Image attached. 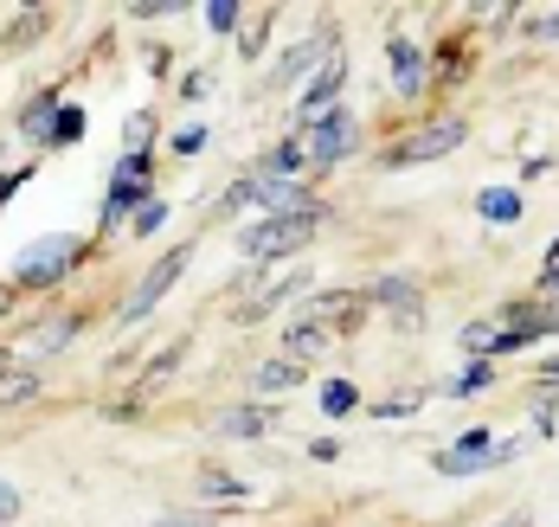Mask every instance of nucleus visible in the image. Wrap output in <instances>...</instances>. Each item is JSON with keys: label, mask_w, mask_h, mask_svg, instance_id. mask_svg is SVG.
<instances>
[{"label": "nucleus", "mask_w": 559, "mask_h": 527, "mask_svg": "<svg viewBox=\"0 0 559 527\" xmlns=\"http://www.w3.org/2000/svg\"><path fill=\"white\" fill-rule=\"evenodd\" d=\"M20 187H26V168H20V175H7V180H0V206H7V200H13Z\"/></svg>", "instance_id": "obj_36"}, {"label": "nucleus", "mask_w": 559, "mask_h": 527, "mask_svg": "<svg viewBox=\"0 0 559 527\" xmlns=\"http://www.w3.org/2000/svg\"><path fill=\"white\" fill-rule=\"evenodd\" d=\"M71 328H78V322H52V328H39V342H33V348H64V342H71Z\"/></svg>", "instance_id": "obj_30"}, {"label": "nucleus", "mask_w": 559, "mask_h": 527, "mask_svg": "<svg viewBox=\"0 0 559 527\" xmlns=\"http://www.w3.org/2000/svg\"><path fill=\"white\" fill-rule=\"evenodd\" d=\"M329 342H335V335H322V328H309V322H289V335H283L289 360H316V354H329Z\"/></svg>", "instance_id": "obj_14"}, {"label": "nucleus", "mask_w": 559, "mask_h": 527, "mask_svg": "<svg viewBox=\"0 0 559 527\" xmlns=\"http://www.w3.org/2000/svg\"><path fill=\"white\" fill-rule=\"evenodd\" d=\"M476 213H483L489 226H514V219H521V193H514V187H483Z\"/></svg>", "instance_id": "obj_12"}, {"label": "nucleus", "mask_w": 559, "mask_h": 527, "mask_svg": "<svg viewBox=\"0 0 559 527\" xmlns=\"http://www.w3.org/2000/svg\"><path fill=\"white\" fill-rule=\"evenodd\" d=\"M162 219H168V206H162V200H148V206L135 213V232H162Z\"/></svg>", "instance_id": "obj_28"}, {"label": "nucleus", "mask_w": 559, "mask_h": 527, "mask_svg": "<svg viewBox=\"0 0 559 527\" xmlns=\"http://www.w3.org/2000/svg\"><path fill=\"white\" fill-rule=\"evenodd\" d=\"M7 302H13V290H7V284H0V315H7Z\"/></svg>", "instance_id": "obj_39"}, {"label": "nucleus", "mask_w": 559, "mask_h": 527, "mask_svg": "<svg viewBox=\"0 0 559 527\" xmlns=\"http://www.w3.org/2000/svg\"><path fill=\"white\" fill-rule=\"evenodd\" d=\"M469 142V122L463 117H425L412 135H399L392 142V168H418V161H438V155H450V148H463Z\"/></svg>", "instance_id": "obj_3"}, {"label": "nucleus", "mask_w": 559, "mask_h": 527, "mask_svg": "<svg viewBox=\"0 0 559 527\" xmlns=\"http://www.w3.org/2000/svg\"><path fill=\"white\" fill-rule=\"evenodd\" d=\"M296 380H302V360H289V354H283V360H264V367L251 373V393H264V399H271V393H289Z\"/></svg>", "instance_id": "obj_10"}, {"label": "nucleus", "mask_w": 559, "mask_h": 527, "mask_svg": "<svg viewBox=\"0 0 559 527\" xmlns=\"http://www.w3.org/2000/svg\"><path fill=\"white\" fill-rule=\"evenodd\" d=\"M316 64V46H296V52H283L277 59V71H271V91H283V84H296L302 71Z\"/></svg>", "instance_id": "obj_19"}, {"label": "nucleus", "mask_w": 559, "mask_h": 527, "mask_svg": "<svg viewBox=\"0 0 559 527\" xmlns=\"http://www.w3.org/2000/svg\"><path fill=\"white\" fill-rule=\"evenodd\" d=\"M219 431L225 438H264L271 431V406H231L219 418Z\"/></svg>", "instance_id": "obj_13"}, {"label": "nucleus", "mask_w": 559, "mask_h": 527, "mask_svg": "<svg viewBox=\"0 0 559 527\" xmlns=\"http://www.w3.org/2000/svg\"><path fill=\"white\" fill-rule=\"evenodd\" d=\"M39 393V373L33 367H13V373H0V406H26Z\"/></svg>", "instance_id": "obj_17"}, {"label": "nucleus", "mask_w": 559, "mask_h": 527, "mask_svg": "<svg viewBox=\"0 0 559 527\" xmlns=\"http://www.w3.org/2000/svg\"><path fill=\"white\" fill-rule=\"evenodd\" d=\"M129 13H135V20H168L180 7H174V0H155V7H148V0H142V7H129Z\"/></svg>", "instance_id": "obj_33"}, {"label": "nucleus", "mask_w": 559, "mask_h": 527, "mask_svg": "<svg viewBox=\"0 0 559 527\" xmlns=\"http://www.w3.org/2000/svg\"><path fill=\"white\" fill-rule=\"evenodd\" d=\"M296 135H302V161H309V175H329L341 155H347V148L360 142V129H354V110H341V104L329 110V117L302 122Z\"/></svg>", "instance_id": "obj_4"}, {"label": "nucleus", "mask_w": 559, "mask_h": 527, "mask_svg": "<svg viewBox=\"0 0 559 527\" xmlns=\"http://www.w3.org/2000/svg\"><path fill=\"white\" fill-rule=\"evenodd\" d=\"M200 20H206L213 33H238V20H245V7H231V0H213V7H200Z\"/></svg>", "instance_id": "obj_23"}, {"label": "nucleus", "mask_w": 559, "mask_h": 527, "mask_svg": "<svg viewBox=\"0 0 559 527\" xmlns=\"http://www.w3.org/2000/svg\"><path fill=\"white\" fill-rule=\"evenodd\" d=\"M540 290H559V238H554V251H547V277H540Z\"/></svg>", "instance_id": "obj_35"}, {"label": "nucleus", "mask_w": 559, "mask_h": 527, "mask_svg": "<svg viewBox=\"0 0 559 527\" xmlns=\"http://www.w3.org/2000/svg\"><path fill=\"white\" fill-rule=\"evenodd\" d=\"M373 302H386L405 335H418V328H425V296H418L412 277H380V284H373Z\"/></svg>", "instance_id": "obj_7"}, {"label": "nucleus", "mask_w": 559, "mask_h": 527, "mask_svg": "<svg viewBox=\"0 0 559 527\" xmlns=\"http://www.w3.org/2000/svg\"><path fill=\"white\" fill-rule=\"evenodd\" d=\"M162 527H206V515H200V522H193V515H168Z\"/></svg>", "instance_id": "obj_38"}, {"label": "nucleus", "mask_w": 559, "mask_h": 527, "mask_svg": "<svg viewBox=\"0 0 559 527\" xmlns=\"http://www.w3.org/2000/svg\"><path fill=\"white\" fill-rule=\"evenodd\" d=\"M39 33H52V13L26 7V13H20V26H7V46H26V39H39Z\"/></svg>", "instance_id": "obj_20"}, {"label": "nucleus", "mask_w": 559, "mask_h": 527, "mask_svg": "<svg viewBox=\"0 0 559 527\" xmlns=\"http://www.w3.org/2000/svg\"><path fill=\"white\" fill-rule=\"evenodd\" d=\"M155 148V117H129L122 129V155H148Z\"/></svg>", "instance_id": "obj_21"}, {"label": "nucleus", "mask_w": 559, "mask_h": 527, "mask_svg": "<svg viewBox=\"0 0 559 527\" xmlns=\"http://www.w3.org/2000/svg\"><path fill=\"white\" fill-rule=\"evenodd\" d=\"M496 335H502L496 322H476V328H463V348L483 354V360H496Z\"/></svg>", "instance_id": "obj_24"}, {"label": "nucleus", "mask_w": 559, "mask_h": 527, "mask_svg": "<svg viewBox=\"0 0 559 527\" xmlns=\"http://www.w3.org/2000/svg\"><path fill=\"white\" fill-rule=\"evenodd\" d=\"M187 348H193V335H180V342H168V348H162L155 360H148V367H142V386H162V380H168L174 367L187 360Z\"/></svg>", "instance_id": "obj_16"}, {"label": "nucleus", "mask_w": 559, "mask_h": 527, "mask_svg": "<svg viewBox=\"0 0 559 527\" xmlns=\"http://www.w3.org/2000/svg\"><path fill=\"white\" fill-rule=\"evenodd\" d=\"M289 290H309V264H289V271H277V277L264 284V290H258L251 302H245V322H258V315H271V309H277V302H283Z\"/></svg>", "instance_id": "obj_9"}, {"label": "nucleus", "mask_w": 559, "mask_h": 527, "mask_svg": "<svg viewBox=\"0 0 559 527\" xmlns=\"http://www.w3.org/2000/svg\"><path fill=\"white\" fill-rule=\"evenodd\" d=\"M174 148H180V155H200V148H206V122H200V129H180Z\"/></svg>", "instance_id": "obj_32"}, {"label": "nucleus", "mask_w": 559, "mask_h": 527, "mask_svg": "<svg viewBox=\"0 0 559 527\" xmlns=\"http://www.w3.org/2000/svg\"><path fill=\"white\" fill-rule=\"evenodd\" d=\"M489 380H496V367H489V360H469V367H463L456 380H444V393H450V399H476V393H483Z\"/></svg>", "instance_id": "obj_15"}, {"label": "nucleus", "mask_w": 559, "mask_h": 527, "mask_svg": "<svg viewBox=\"0 0 559 527\" xmlns=\"http://www.w3.org/2000/svg\"><path fill=\"white\" fill-rule=\"evenodd\" d=\"M386 59H392V91H399V97H418V91H425V52H418L412 39H399V33H392Z\"/></svg>", "instance_id": "obj_8"}, {"label": "nucleus", "mask_w": 559, "mask_h": 527, "mask_svg": "<svg viewBox=\"0 0 559 527\" xmlns=\"http://www.w3.org/2000/svg\"><path fill=\"white\" fill-rule=\"evenodd\" d=\"M540 386H547V393L559 386V360H547V367H540Z\"/></svg>", "instance_id": "obj_37"}, {"label": "nucleus", "mask_w": 559, "mask_h": 527, "mask_svg": "<svg viewBox=\"0 0 559 527\" xmlns=\"http://www.w3.org/2000/svg\"><path fill=\"white\" fill-rule=\"evenodd\" d=\"M180 271H187V244H174L168 257H162V264H155V271L135 284V290L122 296V328H135V322H142V315H148V309H155V302L174 290V277H180Z\"/></svg>", "instance_id": "obj_6"}, {"label": "nucleus", "mask_w": 559, "mask_h": 527, "mask_svg": "<svg viewBox=\"0 0 559 527\" xmlns=\"http://www.w3.org/2000/svg\"><path fill=\"white\" fill-rule=\"evenodd\" d=\"M13 522H20V489L0 482V527H13Z\"/></svg>", "instance_id": "obj_29"}, {"label": "nucleus", "mask_w": 559, "mask_h": 527, "mask_svg": "<svg viewBox=\"0 0 559 527\" xmlns=\"http://www.w3.org/2000/svg\"><path fill=\"white\" fill-rule=\"evenodd\" d=\"M78 257H84V238L78 232H52V238H39V244L20 251L13 277H20L26 290H52V284H64V277L78 271Z\"/></svg>", "instance_id": "obj_2"}, {"label": "nucleus", "mask_w": 559, "mask_h": 527, "mask_svg": "<svg viewBox=\"0 0 559 527\" xmlns=\"http://www.w3.org/2000/svg\"><path fill=\"white\" fill-rule=\"evenodd\" d=\"M78 135H84V110H58L52 142H78Z\"/></svg>", "instance_id": "obj_26"}, {"label": "nucleus", "mask_w": 559, "mask_h": 527, "mask_svg": "<svg viewBox=\"0 0 559 527\" xmlns=\"http://www.w3.org/2000/svg\"><path fill=\"white\" fill-rule=\"evenodd\" d=\"M52 122H58V91H46V97H33V104H26L20 135H26V142H52Z\"/></svg>", "instance_id": "obj_11"}, {"label": "nucleus", "mask_w": 559, "mask_h": 527, "mask_svg": "<svg viewBox=\"0 0 559 527\" xmlns=\"http://www.w3.org/2000/svg\"><path fill=\"white\" fill-rule=\"evenodd\" d=\"M316 226H322V206H316V200H302V206H289V213H271L264 226L238 232V251H245L251 264H271V257L302 251V244L316 238Z\"/></svg>", "instance_id": "obj_1"}, {"label": "nucleus", "mask_w": 559, "mask_h": 527, "mask_svg": "<svg viewBox=\"0 0 559 527\" xmlns=\"http://www.w3.org/2000/svg\"><path fill=\"white\" fill-rule=\"evenodd\" d=\"M354 406H360V393H354L347 380H329V386H322V411H329V418H347Z\"/></svg>", "instance_id": "obj_22"}, {"label": "nucleus", "mask_w": 559, "mask_h": 527, "mask_svg": "<svg viewBox=\"0 0 559 527\" xmlns=\"http://www.w3.org/2000/svg\"><path fill=\"white\" fill-rule=\"evenodd\" d=\"M527 33H534V39H559V7H547L540 20H527Z\"/></svg>", "instance_id": "obj_31"}, {"label": "nucleus", "mask_w": 559, "mask_h": 527, "mask_svg": "<svg viewBox=\"0 0 559 527\" xmlns=\"http://www.w3.org/2000/svg\"><path fill=\"white\" fill-rule=\"evenodd\" d=\"M502 527H527V522H502Z\"/></svg>", "instance_id": "obj_40"}, {"label": "nucleus", "mask_w": 559, "mask_h": 527, "mask_svg": "<svg viewBox=\"0 0 559 527\" xmlns=\"http://www.w3.org/2000/svg\"><path fill=\"white\" fill-rule=\"evenodd\" d=\"M206 91H213V71H193V77L180 84V97H206Z\"/></svg>", "instance_id": "obj_34"}, {"label": "nucleus", "mask_w": 559, "mask_h": 527, "mask_svg": "<svg viewBox=\"0 0 559 527\" xmlns=\"http://www.w3.org/2000/svg\"><path fill=\"white\" fill-rule=\"evenodd\" d=\"M200 495H206V502H245L251 482H238V476H219V469H213V476H200Z\"/></svg>", "instance_id": "obj_18"}, {"label": "nucleus", "mask_w": 559, "mask_h": 527, "mask_svg": "<svg viewBox=\"0 0 559 527\" xmlns=\"http://www.w3.org/2000/svg\"><path fill=\"white\" fill-rule=\"evenodd\" d=\"M264 39H271V13H258L251 26H238V46H245V59H251V52H258Z\"/></svg>", "instance_id": "obj_25"}, {"label": "nucleus", "mask_w": 559, "mask_h": 527, "mask_svg": "<svg viewBox=\"0 0 559 527\" xmlns=\"http://www.w3.org/2000/svg\"><path fill=\"white\" fill-rule=\"evenodd\" d=\"M296 322H309V328H322V335H354V328L367 322V296L322 290V296H309V302L296 309Z\"/></svg>", "instance_id": "obj_5"}, {"label": "nucleus", "mask_w": 559, "mask_h": 527, "mask_svg": "<svg viewBox=\"0 0 559 527\" xmlns=\"http://www.w3.org/2000/svg\"><path fill=\"white\" fill-rule=\"evenodd\" d=\"M463 77H469V71H463V52L450 46L444 59H438V84H463Z\"/></svg>", "instance_id": "obj_27"}]
</instances>
